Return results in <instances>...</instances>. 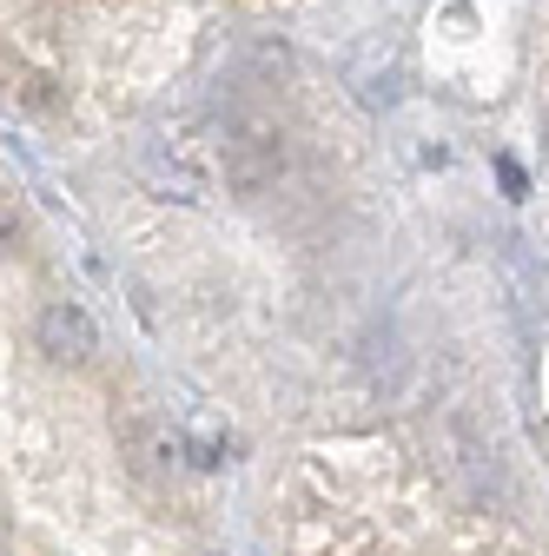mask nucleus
Segmentation results:
<instances>
[{"instance_id":"nucleus-1","label":"nucleus","mask_w":549,"mask_h":556,"mask_svg":"<svg viewBox=\"0 0 549 556\" xmlns=\"http://www.w3.org/2000/svg\"><path fill=\"white\" fill-rule=\"evenodd\" d=\"M40 352L60 358V365H80L93 352V318L80 305H47L40 312Z\"/></svg>"}]
</instances>
